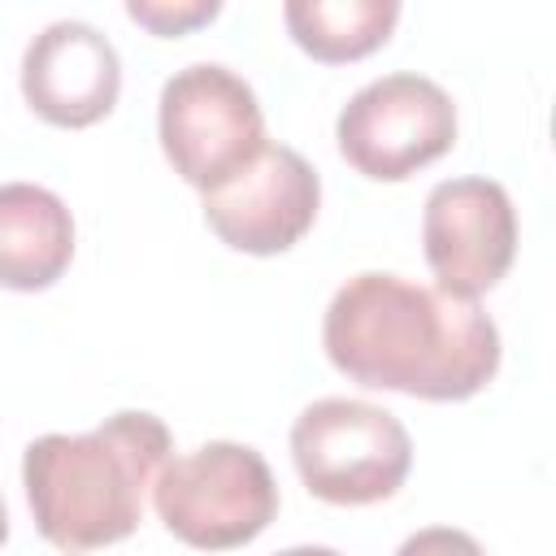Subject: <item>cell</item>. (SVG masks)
I'll use <instances>...</instances> for the list:
<instances>
[{
    "label": "cell",
    "mask_w": 556,
    "mask_h": 556,
    "mask_svg": "<svg viewBox=\"0 0 556 556\" xmlns=\"http://www.w3.org/2000/svg\"><path fill=\"white\" fill-rule=\"evenodd\" d=\"M330 365L374 391L456 404L500 369V326L478 300H456L400 274H352L326 304Z\"/></svg>",
    "instance_id": "6da1fadb"
},
{
    "label": "cell",
    "mask_w": 556,
    "mask_h": 556,
    "mask_svg": "<svg viewBox=\"0 0 556 556\" xmlns=\"http://www.w3.org/2000/svg\"><path fill=\"white\" fill-rule=\"evenodd\" d=\"M169 460L156 413L122 408L87 434H39L22 452L35 530L65 556L122 543L143 517V491Z\"/></svg>",
    "instance_id": "7a4b0ae2"
},
{
    "label": "cell",
    "mask_w": 556,
    "mask_h": 556,
    "mask_svg": "<svg viewBox=\"0 0 556 556\" xmlns=\"http://www.w3.org/2000/svg\"><path fill=\"white\" fill-rule=\"evenodd\" d=\"M152 508L178 543L230 552L269 530L278 517V482L256 447L213 439L161 465L152 478Z\"/></svg>",
    "instance_id": "3957f363"
},
{
    "label": "cell",
    "mask_w": 556,
    "mask_h": 556,
    "mask_svg": "<svg viewBox=\"0 0 556 556\" xmlns=\"http://www.w3.org/2000/svg\"><path fill=\"white\" fill-rule=\"evenodd\" d=\"M291 460L308 495L339 508L391 500L413 469L404 421L378 404L326 395L291 426Z\"/></svg>",
    "instance_id": "277c9868"
},
{
    "label": "cell",
    "mask_w": 556,
    "mask_h": 556,
    "mask_svg": "<svg viewBox=\"0 0 556 556\" xmlns=\"http://www.w3.org/2000/svg\"><path fill=\"white\" fill-rule=\"evenodd\" d=\"M156 135L174 174L195 191L222 187L269 143L256 91L217 61H195L165 78Z\"/></svg>",
    "instance_id": "5b68a950"
},
{
    "label": "cell",
    "mask_w": 556,
    "mask_h": 556,
    "mask_svg": "<svg viewBox=\"0 0 556 556\" xmlns=\"http://www.w3.org/2000/svg\"><path fill=\"white\" fill-rule=\"evenodd\" d=\"M339 156L369 182H404L456 143L452 96L413 70L365 83L334 122Z\"/></svg>",
    "instance_id": "8992f818"
},
{
    "label": "cell",
    "mask_w": 556,
    "mask_h": 556,
    "mask_svg": "<svg viewBox=\"0 0 556 556\" xmlns=\"http://www.w3.org/2000/svg\"><path fill=\"white\" fill-rule=\"evenodd\" d=\"M421 252L439 291L478 300L517 256V213L495 178H443L421 208Z\"/></svg>",
    "instance_id": "52a82bcc"
},
{
    "label": "cell",
    "mask_w": 556,
    "mask_h": 556,
    "mask_svg": "<svg viewBox=\"0 0 556 556\" xmlns=\"http://www.w3.org/2000/svg\"><path fill=\"white\" fill-rule=\"evenodd\" d=\"M321 208L317 169L287 143H265L239 174L204 191L208 230L248 256H278L295 248Z\"/></svg>",
    "instance_id": "ba28073f"
},
{
    "label": "cell",
    "mask_w": 556,
    "mask_h": 556,
    "mask_svg": "<svg viewBox=\"0 0 556 556\" xmlns=\"http://www.w3.org/2000/svg\"><path fill=\"white\" fill-rule=\"evenodd\" d=\"M22 96L48 126H61V130L96 126L100 117L113 113L122 96L117 48L91 22L61 17L26 43Z\"/></svg>",
    "instance_id": "9c48e42d"
},
{
    "label": "cell",
    "mask_w": 556,
    "mask_h": 556,
    "mask_svg": "<svg viewBox=\"0 0 556 556\" xmlns=\"http://www.w3.org/2000/svg\"><path fill=\"white\" fill-rule=\"evenodd\" d=\"M74 261V217L39 182H0V287L48 291Z\"/></svg>",
    "instance_id": "30bf717a"
},
{
    "label": "cell",
    "mask_w": 556,
    "mask_h": 556,
    "mask_svg": "<svg viewBox=\"0 0 556 556\" xmlns=\"http://www.w3.org/2000/svg\"><path fill=\"white\" fill-rule=\"evenodd\" d=\"M282 22L300 52L321 65H348L391 39L400 0H287Z\"/></svg>",
    "instance_id": "8fae6325"
},
{
    "label": "cell",
    "mask_w": 556,
    "mask_h": 556,
    "mask_svg": "<svg viewBox=\"0 0 556 556\" xmlns=\"http://www.w3.org/2000/svg\"><path fill=\"white\" fill-rule=\"evenodd\" d=\"M222 13L217 0H130L126 4V17L139 22L143 30L161 35V39H174V35H187L204 22H213Z\"/></svg>",
    "instance_id": "7c38bea8"
},
{
    "label": "cell",
    "mask_w": 556,
    "mask_h": 556,
    "mask_svg": "<svg viewBox=\"0 0 556 556\" xmlns=\"http://www.w3.org/2000/svg\"><path fill=\"white\" fill-rule=\"evenodd\" d=\"M395 556H486V552L473 534H465L456 526H426V530L408 534L395 547Z\"/></svg>",
    "instance_id": "4fadbf2b"
},
{
    "label": "cell",
    "mask_w": 556,
    "mask_h": 556,
    "mask_svg": "<svg viewBox=\"0 0 556 556\" xmlns=\"http://www.w3.org/2000/svg\"><path fill=\"white\" fill-rule=\"evenodd\" d=\"M278 556H343V552L321 547V543H300V547H287V552H278Z\"/></svg>",
    "instance_id": "5bb4252c"
},
{
    "label": "cell",
    "mask_w": 556,
    "mask_h": 556,
    "mask_svg": "<svg viewBox=\"0 0 556 556\" xmlns=\"http://www.w3.org/2000/svg\"><path fill=\"white\" fill-rule=\"evenodd\" d=\"M4 539H9V513H4V500H0V547H4Z\"/></svg>",
    "instance_id": "9a60e30c"
}]
</instances>
